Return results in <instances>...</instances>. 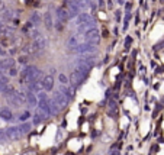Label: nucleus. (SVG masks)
I'll use <instances>...</instances> for the list:
<instances>
[{
  "instance_id": "obj_10",
  "label": "nucleus",
  "mask_w": 164,
  "mask_h": 155,
  "mask_svg": "<svg viewBox=\"0 0 164 155\" xmlns=\"http://www.w3.org/2000/svg\"><path fill=\"white\" fill-rule=\"evenodd\" d=\"M15 64H16V59L12 58V57H6V58L0 59V65H2L3 71H7L10 67H15Z\"/></svg>"
},
{
  "instance_id": "obj_8",
  "label": "nucleus",
  "mask_w": 164,
  "mask_h": 155,
  "mask_svg": "<svg viewBox=\"0 0 164 155\" xmlns=\"http://www.w3.org/2000/svg\"><path fill=\"white\" fill-rule=\"evenodd\" d=\"M55 13H57V20L63 22V23H67V22H68V19H70L68 12H67L66 7H58V9L55 10Z\"/></svg>"
},
{
  "instance_id": "obj_19",
  "label": "nucleus",
  "mask_w": 164,
  "mask_h": 155,
  "mask_svg": "<svg viewBox=\"0 0 164 155\" xmlns=\"http://www.w3.org/2000/svg\"><path fill=\"white\" fill-rule=\"evenodd\" d=\"M116 99H109V100H108V106H109V110H111V112H113V110H116L118 109V106H116Z\"/></svg>"
},
{
  "instance_id": "obj_33",
  "label": "nucleus",
  "mask_w": 164,
  "mask_h": 155,
  "mask_svg": "<svg viewBox=\"0 0 164 155\" xmlns=\"http://www.w3.org/2000/svg\"><path fill=\"white\" fill-rule=\"evenodd\" d=\"M97 5H99V6H103V5H105V0H99Z\"/></svg>"
},
{
  "instance_id": "obj_27",
  "label": "nucleus",
  "mask_w": 164,
  "mask_h": 155,
  "mask_svg": "<svg viewBox=\"0 0 164 155\" xmlns=\"http://www.w3.org/2000/svg\"><path fill=\"white\" fill-rule=\"evenodd\" d=\"M115 19L118 20V22L122 19V10H119V9L118 10H115Z\"/></svg>"
},
{
  "instance_id": "obj_22",
  "label": "nucleus",
  "mask_w": 164,
  "mask_h": 155,
  "mask_svg": "<svg viewBox=\"0 0 164 155\" xmlns=\"http://www.w3.org/2000/svg\"><path fill=\"white\" fill-rule=\"evenodd\" d=\"M129 19H131V13H126V15H125V19H124V31H126V29H128Z\"/></svg>"
},
{
  "instance_id": "obj_35",
  "label": "nucleus",
  "mask_w": 164,
  "mask_h": 155,
  "mask_svg": "<svg viewBox=\"0 0 164 155\" xmlns=\"http://www.w3.org/2000/svg\"><path fill=\"white\" fill-rule=\"evenodd\" d=\"M113 32H115V35H119V29H118V28H115V29H113Z\"/></svg>"
},
{
  "instance_id": "obj_18",
  "label": "nucleus",
  "mask_w": 164,
  "mask_h": 155,
  "mask_svg": "<svg viewBox=\"0 0 164 155\" xmlns=\"http://www.w3.org/2000/svg\"><path fill=\"white\" fill-rule=\"evenodd\" d=\"M58 81L61 86H68V77H67L66 74H58Z\"/></svg>"
},
{
  "instance_id": "obj_34",
  "label": "nucleus",
  "mask_w": 164,
  "mask_h": 155,
  "mask_svg": "<svg viewBox=\"0 0 164 155\" xmlns=\"http://www.w3.org/2000/svg\"><path fill=\"white\" fill-rule=\"evenodd\" d=\"M54 74H55V68H51L50 70V76H54Z\"/></svg>"
},
{
  "instance_id": "obj_31",
  "label": "nucleus",
  "mask_w": 164,
  "mask_h": 155,
  "mask_svg": "<svg viewBox=\"0 0 164 155\" xmlns=\"http://www.w3.org/2000/svg\"><path fill=\"white\" fill-rule=\"evenodd\" d=\"M108 7H109V9L113 7V0H108Z\"/></svg>"
},
{
  "instance_id": "obj_4",
  "label": "nucleus",
  "mask_w": 164,
  "mask_h": 155,
  "mask_svg": "<svg viewBox=\"0 0 164 155\" xmlns=\"http://www.w3.org/2000/svg\"><path fill=\"white\" fill-rule=\"evenodd\" d=\"M46 45H48V41H46L45 36H39L38 39L32 41V49H33V54H39V52H44L45 51Z\"/></svg>"
},
{
  "instance_id": "obj_3",
  "label": "nucleus",
  "mask_w": 164,
  "mask_h": 155,
  "mask_svg": "<svg viewBox=\"0 0 164 155\" xmlns=\"http://www.w3.org/2000/svg\"><path fill=\"white\" fill-rule=\"evenodd\" d=\"M51 100H53L54 103L58 106L60 110H61V109H66L67 106H68V102H70V100H68V99H67V97L64 96L63 93H60L58 90H57V91H55V93L53 94V99H51Z\"/></svg>"
},
{
  "instance_id": "obj_29",
  "label": "nucleus",
  "mask_w": 164,
  "mask_h": 155,
  "mask_svg": "<svg viewBox=\"0 0 164 155\" xmlns=\"http://www.w3.org/2000/svg\"><path fill=\"white\" fill-rule=\"evenodd\" d=\"M0 55H3L5 58H6V55H7V51L6 49H3V46H0Z\"/></svg>"
},
{
  "instance_id": "obj_2",
  "label": "nucleus",
  "mask_w": 164,
  "mask_h": 155,
  "mask_svg": "<svg viewBox=\"0 0 164 155\" xmlns=\"http://www.w3.org/2000/svg\"><path fill=\"white\" fill-rule=\"evenodd\" d=\"M83 36H84V38H83V42H84V44H90V45H96V46L99 45L100 38H102L97 28H90V29H87Z\"/></svg>"
},
{
  "instance_id": "obj_15",
  "label": "nucleus",
  "mask_w": 164,
  "mask_h": 155,
  "mask_svg": "<svg viewBox=\"0 0 164 155\" xmlns=\"http://www.w3.org/2000/svg\"><path fill=\"white\" fill-rule=\"evenodd\" d=\"M18 128H19L20 135L23 136V135H26V133H29V130H31V128H32V125H31L29 122H23V123H20Z\"/></svg>"
},
{
  "instance_id": "obj_37",
  "label": "nucleus",
  "mask_w": 164,
  "mask_h": 155,
  "mask_svg": "<svg viewBox=\"0 0 164 155\" xmlns=\"http://www.w3.org/2000/svg\"><path fill=\"white\" fill-rule=\"evenodd\" d=\"M0 7H2V0H0Z\"/></svg>"
},
{
  "instance_id": "obj_6",
  "label": "nucleus",
  "mask_w": 164,
  "mask_h": 155,
  "mask_svg": "<svg viewBox=\"0 0 164 155\" xmlns=\"http://www.w3.org/2000/svg\"><path fill=\"white\" fill-rule=\"evenodd\" d=\"M5 132H6V136H7L9 141H19L20 138H22L18 126H9Z\"/></svg>"
},
{
  "instance_id": "obj_23",
  "label": "nucleus",
  "mask_w": 164,
  "mask_h": 155,
  "mask_svg": "<svg viewBox=\"0 0 164 155\" xmlns=\"http://www.w3.org/2000/svg\"><path fill=\"white\" fill-rule=\"evenodd\" d=\"M7 141H9V139H7V136H6V132L0 129V143H5V142H7Z\"/></svg>"
},
{
  "instance_id": "obj_36",
  "label": "nucleus",
  "mask_w": 164,
  "mask_h": 155,
  "mask_svg": "<svg viewBox=\"0 0 164 155\" xmlns=\"http://www.w3.org/2000/svg\"><path fill=\"white\" fill-rule=\"evenodd\" d=\"M116 3H118V5H124V3H125V0H118Z\"/></svg>"
},
{
  "instance_id": "obj_9",
  "label": "nucleus",
  "mask_w": 164,
  "mask_h": 155,
  "mask_svg": "<svg viewBox=\"0 0 164 155\" xmlns=\"http://www.w3.org/2000/svg\"><path fill=\"white\" fill-rule=\"evenodd\" d=\"M25 100L26 103L31 106V107H36L38 106V99H36V94L32 93V91H25Z\"/></svg>"
},
{
  "instance_id": "obj_28",
  "label": "nucleus",
  "mask_w": 164,
  "mask_h": 155,
  "mask_svg": "<svg viewBox=\"0 0 164 155\" xmlns=\"http://www.w3.org/2000/svg\"><path fill=\"white\" fill-rule=\"evenodd\" d=\"M18 61H19L20 64H26V62H28V57H26V55H25V57L22 55V57H19V59H18Z\"/></svg>"
},
{
  "instance_id": "obj_5",
  "label": "nucleus",
  "mask_w": 164,
  "mask_h": 155,
  "mask_svg": "<svg viewBox=\"0 0 164 155\" xmlns=\"http://www.w3.org/2000/svg\"><path fill=\"white\" fill-rule=\"evenodd\" d=\"M66 5H67V12H68L70 19H76L80 13H81V10H80L79 7H77V5L74 3V0H66Z\"/></svg>"
},
{
  "instance_id": "obj_26",
  "label": "nucleus",
  "mask_w": 164,
  "mask_h": 155,
  "mask_svg": "<svg viewBox=\"0 0 164 155\" xmlns=\"http://www.w3.org/2000/svg\"><path fill=\"white\" fill-rule=\"evenodd\" d=\"M54 25H55V28H57V31H63V29H64V23L60 22V20H57Z\"/></svg>"
},
{
  "instance_id": "obj_14",
  "label": "nucleus",
  "mask_w": 164,
  "mask_h": 155,
  "mask_svg": "<svg viewBox=\"0 0 164 155\" xmlns=\"http://www.w3.org/2000/svg\"><path fill=\"white\" fill-rule=\"evenodd\" d=\"M42 22H44V25H45L46 29H53L54 28V20H53V15L50 12H46L44 16H42Z\"/></svg>"
},
{
  "instance_id": "obj_24",
  "label": "nucleus",
  "mask_w": 164,
  "mask_h": 155,
  "mask_svg": "<svg viewBox=\"0 0 164 155\" xmlns=\"http://www.w3.org/2000/svg\"><path fill=\"white\" fill-rule=\"evenodd\" d=\"M7 72H9L10 77H16V76H18V68H16V67H10V68L7 70Z\"/></svg>"
},
{
  "instance_id": "obj_16",
  "label": "nucleus",
  "mask_w": 164,
  "mask_h": 155,
  "mask_svg": "<svg viewBox=\"0 0 164 155\" xmlns=\"http://www.w3.org/2000/svg\"><path fill=\"white\" fill-rule=\"evenodd\" d=\"M15 91H16V90H15V89L12 87V86H10V84H9V86H6V87H5V89L2 90V94H3L5 97H9V96H13Z\"/></svg>"
},
{
  "instance_id": "obj_21",
  "label": "nucleus",
  "mask_w": 164,
  "mask_h": 155,
  "mask_svg": "<svg viewBox=\"0 0 164 155\" xmlns=\"http://www.w3.org/2000/svg\"><path fill=\"white\" fill-rule=\"evenodd\" d=\"M29 117H31V112H29V110H25L23 113H20L19 120H20L22 123H23V122H26V120L29 119Z\"/></svg>"
},
{
  "instance_id": "obj_38",
  "label": "nucleus",
  "mask_w": 164,
  "mask_h": 155,
  "mask_svg": "<svg viewBox=\"0 0 164 155\" xmlns=\"http://www.w3.org/2000/svg\"><path fill=\"white\" fill-rule=\"evenodd\" d=\"M94 155H100V154H97V152H96V154H94Z\"/></svg>"
},
{
  "instance_id": "obj_1",
  "label": "nucleus",
  "mask_w": 164,
  "mask_h": 155,
  "mask_svg": "<svg viewBox=\"0 0 164 155\" xmlns=\"http://www.w3.org/2000/svg\"><path fill=\"white\" fill-rule=\"evenodd\" d=\"M87 77H89V72L81 71L79 68H76V70L71 72L70 78H68V84H70L71 89H76V87H79V86H81V84L84 83Z\"/></svg>"
},
{
  "instance_id": "obj_25",
  "label": "nucleus",
  "mask_w": 164,
  "mask_h": 155,
  "mask_svg": "<svg viewBox=\"0 0 164 155\" xmlns=\"http://www.w3.org/2000/svg\"><path fill=\"white\" fill-rule=\"evenodd\" d=\"M132 44V36H126V39H125V49H129V46H131Z\"/></svg>"
},
{
  "instance_id": "obj_12",
  "label": "nucleus",
  "mask_w": 164,
  "mask_h": 155,
  "mask_svg": "<svg viewBox=\"0 0 164 155\" xmlns=\"http://www.w3.org/2000/svg\"><path fill=\"white\" fill-rule=\"evenodd\" d=\"M0 117H2L5 122H10V120L13 119V113H12V110L9 109V107H2V109H0Z\"/></svg>"
},
{
  "instance_id": "obj_30",
  "label": "nucleus",
  "mask_w": 164,
  "mask_h": 155,
  "mask_svg": "<svg viewBox=\"0 0 164 155\" xmlns=\"http://www.w3.org/2000/svg\"><path fill=\"white\" fill-rule=\"evenodd\" d=\"M155 72H157V74H163V72H164V68H163V67H158L157 70H155Z\"/></svg>"
},
{
  "instance_id": "obj_32",
  "label": "nucleus",
  "mask_w": 164,
  "mask_h": 155,
  "mask_svg": "<svg viewBox=\"0 0 164 155\" xmlns=\"http://www.w3.org/2000/svg\"><path fill=\"white\" fill-rule=\"evenodd\" d=\"M131 7H132V5H131V3H128V5L125 6V9H126V12H129V10H131Z\"/></svg>"
},
{
  "instance_id": "obj_11",
  "label": "nucleus",
  "mask_w": 164,
  "mask_h": 155,
  "mask_svg": "<svg viewBox=\"0 0 164 155\" xmlns=\"http://www.w3.org/2000/svg\"><path fill=\"white\" fill-rule=\"evenodd\" d=\"M58 91H60V93H63V94H64L68 100H71L73 97H74V90H73L70 86H61V84H60Z\"/></svg>"
},
{
  "instance_id": "obj_7",
  "label": "nucleus",
  "mask_w": 164,
  "mask_h": 155,
  "mask_svg": "<svg viewBox=\"0 0 164 155\" xmlns=\"http://www.w3.org/2000/svg\"><path fill=\"white\" fill-rule=\"evenodd\" d=\"M41 86H42L44 91H51L54 89V77L53 76H45L41 81Z\"/></svg>"
},
{
  "instance_id": "obj_13",
  "label": "nucleus",
  "mask_w": 164,
  "mask_h": 155,
  "mask_svg": "<svg viewBox=\"0 0 164 155\" xmlns=\"http://www.w3.org/2000/svg\"><path fill=\"white\" fill-rule=\"evenodd\" d=\"M29 22H31V25L32 26H39L41 23H42V16H41L39 12H33L32 15H31V18H29Z\"/></svg>"
},
{
  "instance_id": "obj_20",
  "label": "nucleus",
  "mask_w": 164,
  "mask_h": 155,
  "mask_svg": "<svg viewBox=\"0 0 164 155\" xmlns=\"http://www.w3.org/2000/svg\"><path fill=\"white\" fill-rule=\"evenodd\" d=\"M2 19L5 20V22H7V20L13 19V15H12V12H10V10H5V12L2 13Z\"/></svg>"
},
{
  "instance_id": "obj_17",
  "label": "nucleus",
  "mask_w": 164,
  "mask_h": 155,
  "mask_svg": "<svg viewBox=\"0 0 164 155\" xmlns=\"http://www.w3.org/2000/svg\"><path fill=\"white\" fill-rule=\"evenodd\" d=\"M28 35H29V38L32 39V41H35V39L39 38V36H42V35H41V32L38 31V29H36V28H31V31H29V33H28Z\"/></svg>"
}]
</instances>
